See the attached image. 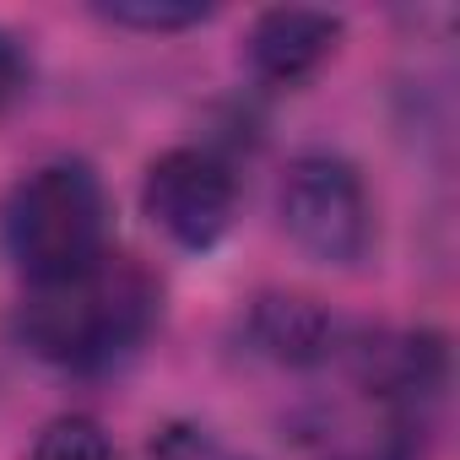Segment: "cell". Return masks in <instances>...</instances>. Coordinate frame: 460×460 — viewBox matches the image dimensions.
Masks as SVG:
<instances>
[{"instance_id": "11", "label": "cell", "mask_w": 460, "mask_h": 460, "mask_svg": "<svg viewBox=\"0 0 460 460\" xmlns=\"http://www.w3.org/2000/svg\"><path fill=\"white\" fill-rule=\"evenodd\" d=\"M28 76H33V66H28V49L0 28V109H12L22 93H28Z\"/></svg>"}, {"instance_id": "2", "label": "cell", "mask_w": 460, "mask_h": 460, "mask_svg": "<svg viewBox=\"0 0 460 460\" xmlns=\"http://www.w3.org/2000/svg\"><path fill=\"white\" fill-rule=\"evenodd\" d=\"M0 250L28 288L87 271L109 255V195L93 163L55 157L39 163L0 200Z\"/></svg>"}, {"instance_id": "3", "label": "cell", "mask_w": 460, "mask_h": 460, "mask_svg": "<svg viewBox=\"0 0 460 460\" xmlns=\"http://www.w3.org/2000/svg\"><path fill=\"white\" fill-rule=\"evenodd\" d=\"M277 217L298 255L331 271H352L374 250V200L363 173L336 152H304L277 184Z\"/></svg>"}, {"instance_id": "6", "label": "cell", "mask_w": 460, "mask_h": 460, "mask_svg": "<svg viewBox=\"0 0 460 460\" xmlns=\"http://www.w3.org/2000/svg\"><path fill=\"white\" fill-rule=\"evenodd\" d=\"M250 341L261 358H271L282 368H325V363H336L347 325L336 314H325L314 298L266 293L250 309Z\"/></svg>"}, {"instance_id": "7", "label": "cell", "mask_w": 460, "mask_h": 460, "mask_svg": "<svg viewBox=\"0 0 460 460\" xmlns=\"http://www.w3.org/2000/svg\"><path fill=\"white\" fill-rule=\"evenodd\" d=\"M417 422L374 406V417L363 428H341V422H320L314 438V460H417Z\"/></svg>"}, {"instance_id": "9", "label": "cell", "mask_w": 460, "mask_h": 460, "mask_svg": "<svg viewBox=\"0 0 460 460\" xmlns=\"http://www.w3.org/2000/svg\"><path fill=\"white\" fill-rule=\"evenodd\" d=\"M98 17L130 33H184L211 22V6H200V0H103Z\"/></svg>"}, {"instance_id": "8", "label": "cell", "mask_w": 460, "mask_h": 460, "mask_svg": "<svg viewBox=\"0 0 460 460\" xmlns=\"http://www.w3.org/2000/svg\"><path fill=\"white\" fill-rule=\"evenodd\" d=\"M28 460H114V438L98 417L87 411H60L49 417L33 444H28Z\"/></svg>"}, {"instance_id": "10", "label": "cell", "mask_w": 460, "mask_h": 460, "mask_svg": "<svg viewBox=\"0 0 460 460\" xmlns=\"http://www.w3.org/2000/svg\"><path fill=\"white\" fill-rule=\"evenodd\" d=\"M146 460H250L244 449H234L217 428L206 422H190V417H173L152 433L146 444Z\"/></svg>"}, {"instance_id": "4", "label": "cell", "mask_w": 460, "mask_h": 460, "mask_svg": "<svg viewBox=\"0 0 460 460\" xmlns=\"http://www.w3.org/2000/svg\"><path fill=\"white\" fill-rule=\"evenodd\" d=\"M141 211L173 250L206 255L239 217V173L211 146H168L141 179Z\"/></svg>"}, {"instance_id": "5", "label": "cell", "mask_w": 460, "mask_h": 460, "mask_svg": "<svg viewBox=\"0 0 460 460\" xmlns=\"http://www.w3.org/2000/svg\"><path fill=\"white\" fill-rule=\"evenodd\" d=\"M341 44V17L314 6H271L250 22L244 60L266 87H304Z\"/></svg>"}, {"instance_id": "1", "label": "cell", "mask_w": 460, "mask_h": 460, "mask_svg": "<svg viewBox=\"0 0 460 460\" xmlns=\"http://www.w3.org/2000/svg\"><path fill=\"white\" fill-rule=\"evenodd\" d=\"M157 309H163V293L152 271L109 250L76 277L28 288L12 314V331L39 363L66 374H98L130 358L152 336Z\"/></svg>"}]
</instances>
